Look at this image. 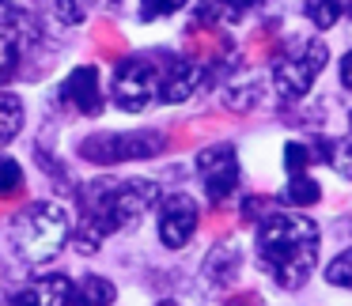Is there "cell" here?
Returning <instances> with one entry per match:
<instances>
[{"label": "cell", "mask_w": 352, "mask_h": 306, "mask_svg": "<svg viewBox=\"0 0 352 306\" xmlns=\"http://www.w3.org/2000/svg\"><path fill=\"white\" fill-rule=\"evenodd\" d=\"M107 4H118V0H107Z\"/></svg>", "instance_id": "obj_27"}, {"label": "cell", "mask_w": 352, "mask_h": 306, "mask_svg": "<svg viewBox=\"0 0 352 306\" xmlns=\"http://www.w3.org/2000/svg\"><path fill=\"white\" fill-rule=\"evenodd\" d=\"M69 235H72L69 212L57 200H34V204H27L12 220V231H8L12 250L23 261H31V265L54 261L61 253V246L69 242Z\"/></svg>", "instance_id": "obj_3"}, {"label": "cell", "mask_w": 352, "mask_h": 306, "mask_svg": "<svg viewBox=\"0 0 352 306\" xmlns=\"http://www.w3.org/2000/svg\"><path fill=\"white\" fill-rule=\"evenodd\" d=\"M167 148V137L155 129H133V132H95L80 144V155L102 167L114 163H133V159H155Z\"/></svg>", "instance_id": "obj_5"}, {"label": "cell", "mask_w": 352, "mask_h": 306, "mask_svg": "<svg viewBox=\"0 0 352 306\" xmlns=\"http://www.w3.org/2000/svg\"><path fill=\"white\" fill-rule=\"evenodd\" d=\"M155 200H160V189L148 178H99V182L84 185V193H80L87 220V235L80 238L84 253H91L95 238L133 227Z\"/></svg>", "instance_id": "obj_2"}, {"label": "cell", "mask_w": 352, "mask_h": 306, "mask_svg": "<svg viewBox=\"0 0 352 306\" xmlns=\"http://www.w3.org/2000/svg\"><path fill=\"white\" fill-rule=\"evenodd\" d=\"M186 0H140V19H167L182 8Z\"/></svg>", "instance_id": "obj_20"}, {"label": "cell", "mask_w": 352, "mask_h": 306, "mask_svg": "<svg viewBox=\"0 0 352 306\" xmlns=\"http://www.w3.org/2000/svg\"><path fill=\"white\" fill-rule=\"evenodd\" d=\"M12 306H72V280L69 276H42V280L27 283Z\"/></svg>", "instance_id": "obj_11"}, {"label": "cell", "mask_w": 352, "mask_h": 306, "mask_svg": "<svg viewBox=\"0 0 352 306\" xmlns=\"http://www.w3.org/2000/svg\"><path fill=\"white\" fill-rule=\"evenodd\" d=\"M160 99V69L144 57H129L114 72V102L125 114H144Z\"/></svg>", "instance_id": "obj_6"}, {"label": "cell", "mask_w": 352, "mask_h": 306, "mask_svg": "<svg viewBox=\"0 0 352 306\" xmlns=\"http://www.w3.org/2000/svg\"><path fill=\"white\" fill-rule=\"evenodd\" d=\"M254 257L280 287H303L318 261V223L299 212L265 215L254 235Z\"/></svg>", "instance_id": "obj_1"}, {"label": "cell", "mask_w": 352, "mask_h": 306, "mask_svg": "<svg viewBox=\"0 0 352 306\" xmlns=\"http://www.w3.org/2000/svg\"><path fill=\"white\" fill-rule=\"evenodd\" d=\"M216 4V16H228V19H243L246 12L261 8L265 0H212Z\"/></svg>", "instance_id": "obj_22"}, {"label": "cell", "mask_w": 352, "mask_h": 306, "mask_svg": "<svg viewBox=\"0 0 352 306\" xmlns=\"http://www.w3.org/2000/svg\"><path fill=\"white\" fill-rule=\"evenodd\" d=\"M318 197H322V189H318V182H314L311 174H292V178H288V189H284V204H292V208H307V204H314Z\"/></svg>", "instance_id": "obj_17"}, {"label": "cell", "mask_w": 352, "mask_h": 306, "mask_svg": "<svg viewBox=\"0 0 352 306\" xmlns=\"http://www.w3.org/2000/svg\"><path fill=\"white\" fill-rule=\"evenodd\" d=\"M61 95L80 110V114L95 117L102 110V84H99V69L91 64H80V69L69 72V80L61 84Z\"/></svg>", "instance_id": "obj_10"}, {"label": "cell", "mask_w": 352, "mask_h": 306, "mask_svg": "<svg viewBox=\"0 0 352 306\" xmlns=\"http://www.w3.org/2000/svg\"><path fill=\"white\" fill-rule=\"evenodd\" d=\"M19 129H23V102H19V95L0 91V144L16 140Z\"/></svg>", "instance_id": "obj_16"}, {"label": "cell", "mask_w": 352, "mask_h": 306, "mask_svg": "<svg viewBox=\"0 0 352 306\" xmlns=\"http://www.w3.org/2000/svg\"><path fill=\"white\" fill-rule=\"evenodd\" d=\"M23 12L12 4L0 19V87L12 84L19 72V61H23Z\"/></svg>", "instance_id": "obj_9"}, {"label": "cell", "mask_w": 352, "mask_h": 306, "mask_svg": "<svg viewBox=\"0 0 352 306\" xmlns=\"http://www.w3.org/2000/svg\"><path fill=\"white\" fill-rule=\"evenodd\" d=\"M155 227H160V242L167 250H182L193 238V231H197V200L190 193H167L160 200V220H155Z\"/></svg>", "instance_id": "obj_8"}, {"label": "cell", "mask_w": 352, "mask_h": 306, "mask_svg": "<svg viewBox=\"0 0 352 306\" xmlns=\"http://www.w3.org/2000/svg\"><path fill=\"white\" fill-rule=\"evenodd\" d=\"M197 178L205 185L208 200H228L239 185V159H235V148L231 144H212L197 155Z\"/></svg>", "instance_id": "obj_7"}, {"label": "cell", "mask_w": 352, "mask_h": 306, "mask_svg": "<svg viewBox=\"0 0 352 306\" xmlns=\"http://www.w3.org/2000/svg\"><path fill=\"white\" fill-rule=\"evenodd\" d=\"M118 291L107 276H80L72 283V306H114Z\"/></svg>", "instance_id": "obj_14"}, {"label": "cell", "mask_w": 352, "mask_h": 306, "mask_svg": "<svg viewBox=\"0 0 352 306\" xmlns=\"http://www.w3.org/2000/svg\"><path fill=\"white\" fill-rule=\"evenodd\" d=\"M341 87H349V91H352V49L341 57Z\"/></svg>", "instance_id": "obj_25"}, {"label": "cell", "mask_w": 352, "mask_h": 306, "mask_svg": "<svg viewBox=\"0 0 352 306\" xmlns=\"http://www.w3.org/2000/svg\"><path fill=\"white\" fill-rule=\"evenodd\" d=\"M326 280L333 283V287H349L352 291V246L344 253H337V257L326 265Z\"/></svg>", "instance_id": "obj_18"}, {"label": "cell", "mask_w": 352, "mask_h": 306, "mask_svg": "<svg viewBox=\"0 0 352 306\" xmlns=\"http://www.w3.org/2000/svg\"><path fill=\"white\" fill-rule=\"evenodd\" d=\"M87 4H91V0H57V16H61L65 23H84Z\"/></svg>", "instance_id": "obj_23"}, {"label": "cell", "mask_w": 352, "mask_h": 306, "mask_svg": "<svg viewBox=\"0 0 352 306\" xmlns=\"http://www.w3.org/2000/svg\"><path fill=\"white\" fill-rule=\"evenodd\" d=\"M326 42L322 38H292L284 42L280 57L273 64V80H276V91L284 99H303L307 91L314 87L318 72L326 69Z\"/></svg>", "instance_id": "obj_4"}, {"label": "cell", "mask_w": 352, "mask_h": 306, "mask_svg": "<svg viewBox=\"0 0 352 306\" xmlns=\"http://www.w3.org/2000/svg\"><path fill=\"white\" fill-rule=\"evenodd\" d=\"M197 76L201 69L190 61H170V69L160 72V99L163 102H182L197 91Z\"/></svg>", "instance_id": "obj_12"}, {"label": "cell", "mask_w": 352, "mask_h": 306, "mask_svg": "<svg viewBox=\"0 0 352 306\" xmlns=\"http://www.w3.org/2000/svg\"><path fill=\"white\" fill-rule=\"evenodd\" d=\"M337 170H341L344 178H352V137L337 148Z\"/></svg>", "instance_id": "obj_24"}, {"label": "cell", "mask_w": 352, "mask_h": 306, "mask_svg": "<svg viewBox=\"0 0 352 306\" xmlns=\"http://www.w3.org/2000/svg\"><path fill=\"white\" fill-rule=\"evenodd\" d=\"M239 265H243V253L235 250V242L216 246V250L208 253V261H205V280H208V287L231 283V280H235V272H239Z\"/></svg>", "instance_id": "obj_13"}, {"label": "cell", "mask_w": 352, "mask_h": 306, "mask_svg": "<svg viewBox=\"0 0 352 306\" xmlns=\"http://www.w3.org/2000/svg\"><path fill=\"white\" fill-rule=\"evenodd\" d=\"M352 12V0H303V16L311 19L318 31H329Z\"/></svg>", "instance_id": "obj_15"}, {"label": "cell", "mask_w": 352, "mask_h": 306, "mask_svg": "<svg viewBox=\"0 0 352 306\" xmlns=\"http://www.w3.org/2000/svg\"><path fill=\"white\" fill-rule=\"evenodd\" d=\"M16 189H23V170L12 155H0V197H8Z\"/></svg>", "instance_id": "obj_19"}, {"label": "cell", "mask_w": 352, "mask_h": 306, "mask_svg": "<svg viewBox=\"0 0 352 306\" xmlns=\"http://www.w3.org/2000/svg\"><path fill=\"white\" fill-rule=\"evenodd\" d=\"M284 163H288V174H303V167L311 163V148L299 144V140H288L284 144Z\"/></svg>", "instance_id": "obj_21"}, {"label": "cell", "mask_w": 352, "mask_h": 306, "mask_svg": "<svg viewBox=\"0 0 352 306\" xmlns=\"http://www.w3.org/2000/svg\"><path fill=\"white\" fill-rule=\"evenodd\" d=\"M160 306H175V303H160Z\"/></svg>", "instance_id": "obj_26"}]
</instances>
